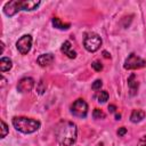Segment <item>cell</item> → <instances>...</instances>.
Here are the masks:
<instances>
[{"label":"cell","instance_id":"6da1fadb","mask_svg":"<svg viewBox=\"0 0 146 146\" xmlns=\"http://www.w3.org/2000/svg\"><path fill=\"white\" fill-rule=\"evenodd\" d=\"M55 137L60 146L73 145L78 137V129L75 123L71 121H60L56 125Z\"/></svg>","mask_w":146,"mask_h":146},{"label":"cell","instance_id":"7a4b0ae2","mask_svg":"<svg viewBox=\"0 0 146 146\" xmlns=\"http://www.w3.org/2000/svg\"><path fill=\"white\" fill-rule=\"evenodd\" d=\"M13 125L16 130L23 133H32L35 132L40 128V122L34 119L25 117V116H15L13 117Z\"/></svg>","mask_w":146,"mask_h":146},{"label":"cell","instance_id":"3957f363","mask_svg":"<svg viewBox=\"0 0 146 146\" xmlns=\"http://www.w3.org/2000/svg\"><path fill=\"white\" fill-rule=\"evenodd\" d=\"M83 46L84 48L90 51V52H95L97 51L100 46H102V38L97 34V33H88L84 36L83 40Z\"/></svg>","mask_w":146,"mask_h":146},{"label":"cell","instance_id":"277c9868","mask_svg":"<svg viewBox=\"0 0 146 146\" xmlns=\"http://www.w3.org/2000/svg\"><path fill=\"white\" fill-rule=\"evenodd\" d=\"M71 112L78 117H86L88 114V104L84 99L79 98L71 105Z\"/></svg>","mask_w":146,"mask_h":146},{"label":"cell","instance_id":"5b68a950","mask_svg":"<svg viewBox=\"0 0 146 146\" xmlns=\"http://www.w3.org/2000/svg\"><path fill=\"white\" fill-rule=\"evenodd\" d=\"M124 68L125 70H138V68H143L146 66V62L138 57L136 54H130L128 56V58L124 62Z\"/></svg>","mask_w":146,"mask_h":146},{"label":"cell","instance_id":"8992f818","mask_svg":"<svg viewBox=\"0 0 146 146\" xmlns=\"http://www.w3.org/2000/svg\"><path fill=\"white\" fill-rule=\"evenodd\" d=\"M32 47V36L30 34H24L16 42V48L22 55H26Z\"/></svg>","mask_w":146,"mask_h":146},{"label":"cell","instance_id":"52a82bcc","mask_svg":"<svg viewBox=\"0 0 146 146\" xmlns=\"http://www.w3.org/2000/svg\"><path fill=\"white\" fill-rule=\"evenodd\" d=\"M21 10H22V0H11L3 6V13L8 17L16 15Z\"/></svg>","mask_w":146,"mask_h":146},{"label":"cell","instance_id":"ba28073f","mask_svg":"<svg viewBox=\"0 0 146 146\" xmlns=\"http://www.w3.org/2000/svg\"><path fill=\"white\" fill-rule=\"evenodd\" d=\"M34 87V80L32 78H23L18 81L17 90L19 92H29Z\"/></svg>","mask_w":146,"mask_h":146},{"label":"cell","instance_id":"9c48e42d","mask_svg":"<svg viewBox=\"0 0 146 146\" xmlns=\"http://www.w3.org/2000/svg\"><path fill=\"white\" fill-rule=\"evenodd\" d=\"M54 59H55L54 55L50 54V52H47V54H42V55H40V56L38 57L36 62H38V64H39L40 66L46 67V66H49L50 64H52Z\"/></svg>","mask_w":146,"mask_h":146},{"label":"cell","instance_id":"30bf717a","mask_svg":"<svg viewBox=\"0 0 146 146\" xmlns=\"http://www.w3.org/2000/svg\"><path fill=\"white\" fill-rule=\"evenodd\" d=\"M60 51H62L64 55H66L68 58H75V57H76V52L72 49L71 42H70L68 40H66V41L63 42V44H62V47H60Z\"/></svg>","mask_w":146,"mask_h":146},{"label":"cell","instance_id":"8fae6325","mask_svg":"<svg viewBox=\"0 0 146 146\" xmlns=\"http://www.w3.org/2000/svg\"><path fill=\"white\" fill-rule=\"evenodd\" d=\"M128 86H129V90H130V95L135 96L138 91V81L136 80V75L132 73L130 74V76L128 78Z\"/></svg>","mask_w":146,"mask_h":146},{"label":"cell","instance_id":"7c38bea8","mask_svg":"<svg viewBox=\"0 0 146 146\" xmlns=\"http://www.w3.org/2000/svg\"><path fill=\"white\" fill-rule=\"evenodd\" d=\"M40 1H31V0H22V10H34L40 6Z\"/></svg>","mask_w":146,"mask_h":146},{"label":"cell","instance_id":"4fadbf2b","mask_svg":"<svg viewBox=\"0 0 146 146\" xmlns=\"http://www.w3.org/2000/svg\"><path fill=\"white\" fill-rule=\"evenodd\" d=\"M144 119H145V112L143 110H133L130 115V120L133 123H138V122L143 121Z\"/></svg>","mask_w":146,"mask_h":146},{"label":"cell","instance_id":"5bb4252c","mask_svg":"<svg viewBox=\"0 0 146 146\" xmlns=\"http://www.w3.org/2000/svg\"><path fill=\"white\" fill-rule=\"evenodd\" d=\"M13 66V62L10 58L8 57H2L0 59V71L1 72H6V71H9Z\"/></svg>","mask_w":146,"mask_h":146},{"label":"cell","instance_id":"9a60e30c","mask_svg":"<svg viewBox=\"0 0 146 146\" xmlns=\"http://www.w3.org/2000/svg\"><path fill=\"white\" fill-rule=\"evenodd\" d=\"M52 25H54V27L59 29V30H68L71 26V24H68V23H63L58 17L52 18Z\"/></svg>","mask_w":146,"mask_h":146},{"label":"cell","instance_id":"2e32d148","mask_svg":"<svg viewBox=\"0 0 146 146\" xmlns=\"http://www.w3.org/2000/svg\"><path fill=\"white\" fill-rule=\"evenodd\" d=\"M96 98H97V100H98L99 103H105V102L108 99V92L105 91V90H102V91H99V92L96 95Z\"/></svg>","mask_w":146,"mask_h":146},{"label":"cell","instance_id":"e0dca14e","mask_svg":"<svg viewBox=\"0 0 146 146\" xmlns=\"http://www.w3.org/2000/svg\"><path fill=\"white\" fill-rule=\"evenodd\" d=\"M92 116H94V119H96V120L105 119V113H104L102 110H99V108H95L94 112H92Z\"/></svg>","mask_w":146,"mask_h":146},{"label":"cell","instance_id":"ac0fdd59","mask_svg":"<svg viewBox=\"0 0 146 146\" xmlns=\"http://www.w3.org/2000/svg\"><path fill=\"white\" fill-rule=\"evenodd\" d=\"M8 133V125L5 123L3 120H1V138H5Z\"/></svg>","mask_w":146,"mask_h":146},{"label":"cell","instance_id":"d6986e66","mask_svg":"<svg viewBox=\"0 0 146 146\" xmlns=\"http://www.w3.org/2000/svg\"><path fill=\"white\" fill-rule=\"evenodd\" d=\"M91 67H92L96 72H100V71L103 70V65H102V63L98 62V60H95V62L91 64Z\"/></svg>","mask_w":146,"mask_h":146},{"label":"cell","instance_id":"ffe728a7","mask_svg":"<svg viewBox=\"0 0 146 146\" xmlns=\"http://www.w3.org/2000/svg\"><path fill=\"white\" fill-rule=\"evenodd\" d=\"M102 86H103V82H102V80H96L94 83H92V86H91V88L94 89V90H100V88H102Z\"/></svg>","mask_w":146,"mask_h":146},{"label":"cell","instance_id":"44dd1931","mask_svg":"<svg viewBox=\"0 0 146 146\" xmlns=\"http://www.w3.org/2000/svg\"><path fill=\"white\" fill-rule=\"evenodd\" d=\"M137 146H146V135H144V136L138 140Z\"/></svg>","mask_w":146,"mask_h":146},{"label":"cell","instance_id":"7402d4cb","mask_svg":"<svg viewBox=\"0 0 146 146\" xmlns=\"http://www.w3.org/2000/svg\"><path fill=\"white\" fill-rule=\"evenodd\" d=\"M125 132H127V129L124 128V127H121V128H119V130H117V135L121 137V136H123V135H125Z\"/></svg>","mask_w":146,"mask_h":146},{"label":"cell","instance_id":"603a6c76","mask_svg":"<svg viewBox=\"0 0 146 146\" xmlns=\"http://www.w3.org/2000/svg\"><path fill=\"white\" fill-rule=\"evenodd\" d=\"M108 110H110V112L114 113L115 110H116V106H115V105H110V106H108Z\"/></svg>","mask_w":146,"mask_h":146},{"label":"cell","instance_id":"cb8c5ba5","mask_svg":"<svg viewBox=\"0 0 146 146\" xmlns=\"http://www.w3.org/2000/svg\"><path fill=\"white\" fill-rule=\"evenodd\" d=\"M103 55H104V57H105V58H111V55H110L107 51H105V50L103 51Z\"/></svg>","mask_w":146,"mask_h":146},{"label":"cell","instance_id":"d4e9b609","mask_svg":"<svg viewBox=\"0 0 146 146\" xmlns=\"http://www.w3.org/2000/svg\"><path fill=\"white\" fill-rule=\"evenodd\" d=\"M1 80H2V83H1V87H3V86H5V83H6V79H5L3 76H2V79H1Z\"/></svg>","mask_w":146,"mask_h":146},{"label":"cell","instance_id":"484cf974","mask_svg":"<svg viewBox=\"0 0 146 146\" xmlns=\"http://www.w3.org/2000/svg\"><path fill=\"white\" fill-rule=\"evenodd\" d=\"M120 117H121L120 114H115V119H116V120H120Z\"/></svg>","mask_w":146,"mask_h":146}]
</instances>
